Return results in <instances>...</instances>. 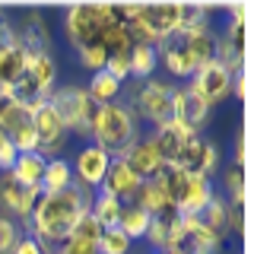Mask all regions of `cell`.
<instances>
[{"label": "cell", "mask_w": 254, "mask_h": 254, "mask_svg": "<svg viewBox=\"0 0 254 254\" xmlns=\"http://www.w3.org/2000/svg\"><path fill=\"white\" fill-rule=\"evenodd\" d=\"M245 153H248V143H245V133H238V140H235V156H232V162H235V165H245Z\"/></svg>", "instance_id": "obj_39"}, {"label": "cell", "mask_w": 254, "mask_h": 254, "mask_svg": "<svg viewBox=\"0 0 254 254\" xmlns=\"http://www.w3.org/2000/svg\"><path fill=\"white\" fill-rule=\"evenodd\" d=\"M13 254H45V248L35 242L32 235H22L19 242H16V248H13Z\"/></svg>", "instance_id": "obj_37"}, {"label": "cell", "mask_w": 254, "mask_h": 254, "mask_svg": "<svg viewBox=\"0 0 254 254\" xmlns=\"http://www.w3.org/2000/svg\"><path fill=\"white\" fill-rule=\"evenodd\" d=\"M70 185H73V169H70L67 159L64 156L48 159L45 178H42V194H61V190H67Z\"/></svg>", "instance_id": "obj_25"}, {"label": "cell", "mask_w": 254, "mask_h": 254, "mask_svg": "<svg viewBox=\"0 0 254 254\" xmlns=\"http://www.w3.org/2000/svg\"><path fill=\"white\" fill-rule=\"evenodd\" d=\"M172 165H178L188 175H197V178H213L219 169V149L203 133H194V137H188V143L181 146V153Z\"/></svg>", "instance_id": "obj_10"}, {"label": "cell", "mask_w": 254, "mask_h": 254, "mask_svg": "<svg viewBox=\"0 0 254 254\" xmlns=\"http://www.w3.org/2000/svg\"><path fill=\"white\" fill-rule=\"evenodd\" d=\"M149 137H153V143H156V149H159V156L165 159V162H175V159H178V153H181V146H185L188 143V137H194V133H188V130H181L178 124H162V127H156L153 133H149Z\"/></svg>", "instance_id": "obj_19"}, {"label": "cell", "mask_w": 254, "mask_h": 254, "mask_svg": "<svg viewBox=\"0 0 254 254\" xmlns=\"http://www.w3.org/2000/svg\"><path fill=\"white\" fill-rule=\"evenodd\" d=\"M188 254H219L222 251V238L213 232L200 216H185V245Z\"/></svg>", "instance_id": "obj_15"}, {"label": "cell", "mask_w": 254, "mask_h": 254, "mask_svg": "<svg viewBox=\"0 0 254 254\" xmlns=\"http://www.w3.org/2000/svg\"><path fill=\"white\" fill-rule=\"evenodd\" d=\"M133 203H140L143 210L153 216L156 210L169 206V197H165V190H162V185H159V178H149V181H140L137 194H133Z\"/></svg>", "instance_id": "obj_28"}, {"label": "cell", "mask_w": 254, "mask_h": 254, "mask_svg": "<svg viewBox=\"0 0 254 254\" xmlns=\"http://www.w3.org/2000/svg\"><path fill=\"white\" fill-rule=\"evenodd\" d=\"M16 146H13V140L6 137V130L0 127V172H10L13 169V162H16Z\"/></svg>", "instance_id": "obj_34"}, {"label": "cell", "mask_w": 254, "mask_h": 254, "mask_svg": "<svg viewBox=\"0 0 254 254\" xmlns=\"http://www.w3.org/2000/svg\"><path fill=\"white\" fill-rule=\"evenodd\" d=\"M26 48L16 45L13 38H6V42H0V89L10 92L16 86V79H19L22 73H26Z\"/></svg>", "instance_id": "obj_17"}, {"label": "cell", "mask_w": 254, "mask_h": 254, "mask_svg": "<svg viewBox=\"0 0 254 254\" xmlns=\"http://www.w3.org/2000/svg\"><path fill=\"white\" fill-rule=\"evenodd\" d=\"M213 194H216V188H213V181H210V178H197V175H190L188 194H185V200L178 203L181 216H200L203 206L213 200Z\"/></svg>", "instance_id": "obj_20"}, {"label": "cell", "mask_w": 254, "mask_h": 254, "mask_svg": "<svg viewBox=\"0 0 254 254\" xmlns=\"http://www.w3.org/2000/svg\"><path fill=\"white\" fill-rule=\"evenodd\" d=\"M162 254H188L185 248H178V251H162Z\"/></svg>", "instance_id": "obj_40"}, {"label": "cell", "mask_w": 254, "mask_h": 254, "mask_svg": "<svg viewBox=\"0 0 254 254\" xmlns=\"http://www.w3.org/2000/svg\"><path fill=\"white\" fill-rule=\"evenodd\" d=\"M99 254H130V238H127L121 229H102V235H99Z\"/></svg>", "instance_id": "obj_30"}, {"label": "cell", "mask_w": 254, "mask_h": 254, "mask_svg": "<svg viewBox=\"0 0 254 254\" xmlns=\"http://www.w3.org/2000/svg\"><path fill=\"white\" fill-rule=\"evenodd\" d=\"M232 79H235V73L226 67V64L213 61V64L200 67L194 76L188 79V89L213 108V105H219V102H226L229 95H232Z\"/></svg>", "instance_id": "obj_8"}, {"label": "cell", "mask_w": 254, "mask_h": 254, "mask_svg": "<svg viewBox=\"0 0 254 254\" xmlns=\"http://www.w3.org/2000/svg\"><path fill=\"white\" fill-rule=\"evenodd\" d=\"M73 238H83V242H99V235H102V226L92 219V213L86 210L83 216L76 219V226H73V232H70Z\"/></svg>", "instance_id": "obj_33"}, {"label": "cell", "mask_w": 254, "mask_h": 254, "mask_svg": "<svg viewBox=\"0 0 254 254\" xmlns=\"http://www.w3.org/2000/svg\"><path fill=\"white\" fill-rule=\"evenodd\" d=\"M48 102H51V108L58 111V118L64 121L70 137H89V124H92V115H95V102L89 99V92H86V86H58L51 95H48Z\"/></svg>", "instance_id": "obj_5"}, {"label": "cell", "mask_w": 254, "mask_h": 254, "mask_svg": "<svg viewBox=\"0 0 254 254\" xmlns=\"http://www.w3.org/2000/svg\"><path fill=\"white\" fill-rule=\"evenodd\" d=\"M245 3L232 6V19L226 22V32L219 35V58L232 73L245 70V48H248V29H245Z\"/></svg>", "instance_id": "obj_12"}, {"label": "cell", "mask_w": 254, "mask_h": 254, "mask_svg": "<svg viewBox=\"0 0 254 254\" xmlns=\"http://www.w3.org/2000/svg\"><path fill=\"white\" fill-rule=\"evenodd\" d=\"M232 89H235V95H238V99H248V76H245V70H242V73H235V79H232Z\"/></svg>", "instance_id": "obj_38"}, {"label": "cell", "mask_w": 254, "mask_h": 254, "mask_svg": "<svg viewBox=\"0 0 254 254\" xmlns=\"http://www.w3.org/2000/svg\"><path fill=\"white\" fill-rule=\"evenodd\" d=\"M200 219L222 238V242L229 238V203H226V197H222V194H213V200L203 206Z\"/></svg>", "instance_id": "obj_27"}, {"label": "cell", "mask_w": 254, "mask_h": 254, "mask_svg": "<svg viewBox=\"0 0 254 254\" xmlns=\"http://www.w3.org/2000/svg\"><path fill=\"white\" fill-rule=\"evenodd\" d=\"M38 197H42L38 188L22 185L13 172H0V213L19 222L22 232H26V222L32 216V210H35Z\"/></svg>", "instance_id": "obj_7"}, {"label": "cell", "mask_w": 254, "mask_h": 254, "mask_svg": "<svg viewBox=\"0 0 254 254\" xmlns=\"http://www.w3.org/2000/svg\"><path fill=\"white\" fill-rule=\"evenodd\" d=\"M140 137H143L140 121L127 102H111V105L95 108L92 124H89V143L105 149L111 159H121Z\"/></svg>", "instance_id": "obj_2"}, {"label": "cell", "mask_w": 254, "mask_h": 254, "mask_svg": "<svg viewBox=\"0 0 254 254\" xmlns=\"http://www.w3.org/2000/svg\"><path fill=\"white\" fill-rule=\"evenodd\" d=\"M22 235H26V232H22V226H19V222L0 213V254H13L16 242H19Z\"/></svg>", "instance_id": "obj_31"}, {"label": "cell", "mask_w": 254, "mask_h": 254, "mask_svg": "<svg viewBox=\"0 0 254 254\" xmlns=\"http://www.w3.org/2000/svg\"><path fill=\"white\" fill-rule=\"evenodd\" d=\"M26 73L35 79V86L45 95H51L54 79H58V61H54L51 51H35V54H29V61H26Z\"/></svg>", "instance_id": "obj_18"}, {"label": "cell", "mask_w": 254, "mask_h": 254, "mask_svg": "<svg viewBox=\"0 0 254 254\" xmlns=\"http://www.w3.org/2000/svg\"><path fill=\"white\" fill-rule=\"evenodd\" d=\"M89 203H92V190L79 185H70L61 194H42L26 222V235L35 238L45 248V254H54L70 238L76 219L89 210Z\"/></svg>", "instance_id": "obj_1"}, {"label": "cell", "mask_w": 254, "mask_h": 254, "mask_svg": "<svg viewBox=\"0 0 254 254\" xmlns=\"http://www.w3.org/2000/svg\"><path fill=\"white\" fill-rule=\"evenodd\" d=\"M222 190H226V203H245L248 185H245V165L229 162L222 169Z\"/></svg>", "instance_id": "obj_29"}, {"label": "cell", "mask_w": 254, "mask_h": 254, "mask_svg": "<svg viewBox=\"0 0 254 254\" xmlns=\"http://www.w3.org/2000/svg\"><path fill=\"white\" fill-rule=\"evenodd\" d=\"M86 92H89V99L95 102V105H111V102L121 99L124 83H121V79H115L108 70H99V73L89 76V86H86Z\"/></svg>", "instance_id": "obj_22"}, {"label": "cell", "mask_w": 254, "mask_h": 254, "mask_svg": "<svg viewBox=\"0 0 254 254\" xmlns=\"http://www.w3.org/2000/svg\"><path fill=\"white\" fill-rule=\"evenodd\" d=\"M0 16H3V10H0Z\"/></svg>", "instance_id": "obj_41"}, {"label": "cell", "mask_w": 254, "mask_h": 254, "mask_svg": "<svg viewBox=\"0 0 254 254\" xmlns=\"http://www.w3.org/2000/svg\"><path fill=\"white\" fill-rule=\"evenodd\" d=\"M121 159L127 162V169L137 175L140 181L156 178V175L162 172L165 165H169L162 156H159V149H156V143H153V137H149V133H146V137H140V140L133 143V146L127 149V153H124Z\"/></svg>", "instance_id": "obj_14"}, {"label": "cell", "mask_w": 254, "mask_h": 254, "mask_svg": "<svg viewBox=\"0 0 254 254\" xmlns=\"http://www.w3.org/2000/svg\"><path fill=\"white\" fill-rule=\"evenodd\" d=\"M76 58H79V67H86L89 73H99V70H105V64H108V54L102 51L99 45H86V48H79Z\"/></svg>", "instance_id": "obj_32"}, {"label": "cell", "mask_w": 254, "mask_h": 254, "mask_svg": "<svg viewBox=\"0 0 254 254\" xmlns=\"http://www.w3.org/2000/svg\"><path fill=\"white\" fill-rule=\"evenodd\" d=\"M172 92L175 83L162 76H149L143 83L133 86V105L130 111L137 115V121H146L149 127H162L172 121Z\"/></svg>", "instance_id": "obj_3"}, {"label": "cell", "mask_w": 254, "mask_h": 254, "mask_svg": "<svg viewBox=\"0 0 254 254\" xmlns=\"http://www.w3.org/2000/svg\"><path fill=\"white\" fill-rule=\"evenodd\" d=\"M54 254H58V251H54Z\"/></svg>", "instance_id": "obj_43"}, {"label": "cell", "mask_w": 254, "mask_h": 254, "mask_svg": "<svg viewBox=\"0 0 254 254\" xmlns=\"http://www.w3.org/2000/svg\"><path fill=\"white\" fill-rule=\"evenodd\" d=\"M45 165H48V159H45L42 153H19L10 172H13L16 178L22 181V185H29V188H38V190H42Z\"/></svg>", "instance_id": "obj_24"}, {"label": "cell", "mask_w": 254, "mask_h": 254, "mask_svg": "<svg viewBox=\"0 0 254 254\" xmlns=\"http://www.w3.org/2000/svg\"><path fill=\"white\" fill-rule=\"evenodd\" d=\"M156 70H159L156 45H140V42H133V45H130V79H133V83H143V79L156 76Z\"/></svg>", "instance_id": "obj_23"}, {"label": "cell", "mask_w": 254, "mask_h": 254, "mask_svg": "<svg viewBox=\"0 0 254 254\" xmlns=\"http://www.w3.org/2000/svg\"><path fill=\"white\" fill-rule=\"evenodd\" d=\"M58 254H99V245H95V242H83V238H73V235H70L67 242L58 248Z\"/></svg>", "instance_id": "obj_35"}, {"label": "cell", "mask_w": 254, "mask_h": 254, "mask_svg": "<svg viewBox=\"0 0 254 254\" xmlns=\"http://www.w3.org/2000/svg\"><path fill=\"white\" fill-rule=\"evenodd\" d=\"M108 165H111V156L105 149H99L95 143H86L73 156V162H70V169H73V185L86 188V190H99Z\"/></svg>", "instance_id": "obj_13"}, {"label": "cell", "mask_w": 254, "mask_h": 254, "mask_svg": "<svg viewBox=\"0 0 254 254\" xmlns=\"http://www.w3.org/2000/svg\"><path fill=\"white\" fill-rule=\"evenodd\" d=\"M149 213L143 210L140 203H133V200H127L121 203V216H118V229L130 238V242H137V238H146V229H149Z\"/></svg>", "instance_id": "obj_21"}, {"label": "cell", "mask_w": 254, "mask_h": 254, "mask_svg": "<svg viewBox=\"0 0 254 254\" xmlns=\"http://www.w3.org/2000/svg\"><path fill=\"white\" fill-rule=\"evenodd\" d=\"M137 188H140V178H137L130 169H127L124 159H111V165H108L105 178H102V188H99V190H105V194L118 197L121 203H127V200H133Z\"/></svg>", "instance_id": "obj_16"}, {"label": "cell", "mask_w": 254, "mask_h": 254, "mask_svg": "<svg viewBox=\"0 0 254 254\" xmlns=\"http://www.w3.org/2000/svg\"><path fill=\"white\" fill-rule=\"evenodd\" d=\"M0 95H3V89H0Z\"/></svg>", "instance_id": "obj_42"}, {"label": "cell", "mask_w": 254, "mask_h": 254, "mask_svg": "<svg viewBox=\"0 0 254 254\" xmlns=\"http://www.w3.org/2000/svg\"><path fill=\"white\" fill-rule=\"evenodd\" d=\"M229 235H245V203H229Z\"/></svg>", "instance_id": "obj_36"}, {"label": "cell", "mask_w": 254, "mask_h": 254, "mask_svg": "<svg viewBox=\"0 0 254 254\" xmlns=\"http://www.w3.org/2000/svg\"><path fill=\"white\" fill-rule=\"evenodd\" d=\"M89 213H92V219L99 222L102 229H115L118 216H121V200L111 197V194H105V190H95L92 203H89Z\"/></svg>", "instance_id": "obj_26"}, {"label": "cell", "mask_w": 254, "mask_h": 254, "mask_svg": "<svg viewBox=\"0 0 254 254\" xmlns=\"http://www.w3.org/2000/svg\"><path fill=\"white\" fill-rule=\"evenodd\" d=\"M146 242L153 245V251H178L185 245V216L178 206H162L153 213L146 229Z\"/></svg>", "instance_id": "obj_9"}, {"label": "cell", "mask_w": 254, "mask_h": 254, "mask_svg": "<svg viewBox=\"0 0 254 254\" xmlns=\"http://www.w3.org/2000/svg\"><path fill=\"white\" fill-rule=\"evenodd\" d=\"M32 124H35V153H42L45 159H54V153H64L70 133L48 99L32 105Z\"/></svg>", "instance_id": "obj_6"}, {"label": "cell", "mask_w": 254, "mask_h": 254, "mask_svg": "<svg viewBox=\"0 0 254 254\" xmlns=\"http://www.w3.org/2000/svg\"><path fill=\"white\" fill-rule=\"evenodd\" d=\"M210 115L213 108L206 105L203 99H197L194 92L185 86L175 83V92H172V124H178L181 130L188 133H203V127L210 124Z\"/></svg>", "instance_id": "obj_11"}, {"label": "cell", "mask_w": 254, "mask_h": 254, "mask_svg": "<svg viewBox=\"0 0 254 254\" xmlns=\"http://www.w3.org/2000/svg\"><path fill=\"white\" fill-rule=\"evenodd\" d=\"M108 22H115L111 3L67 6V13H64V35L73 45V51H79V48H86V45H99V35Z\"/></svg>", "instance_id": "obj_4"}]
</instances>
